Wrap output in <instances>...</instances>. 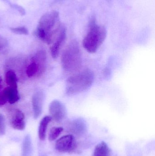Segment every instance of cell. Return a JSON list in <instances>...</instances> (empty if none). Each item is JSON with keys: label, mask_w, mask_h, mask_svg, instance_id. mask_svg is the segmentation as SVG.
<instances>
[{"label": "cell", "mask_w": 155, "mask_h": 156, "mask_svg": "<svg viewBox=\"0 0 155 156\" xmlns=\"http://www.w3.org/2000/svg\"><path fill=\"white\" fill-rule=\"evenodd\" d=\"M94 74L89 69H85L67 79L66 93L68 95H74L88 90L94 80Z\"/></svg>", "instance_id": "obj_1"}, {"label": "cell", "mask_w": 155, "mask_h": 156, "mask_svg": "<svg viewBox=\"0 0 155 156\" xmlns=\"http://www.w3.org/2000/svg\"><path fill=\"white\" fill-rule=\"evenodd\" d=\"M107 36V30L103 26L99 25L93 17L90 22L88 33L83 40V46L89 53L96 52L104 42Z\"/></svg>", "instance_id": "obj_2"}, {"label": "cell", "mask_w": 155, "mask_h": 156, "mask_svg": "<svg viewBox=\"0 0 155 156\" xmlns=\"http://www.w3.org/2000/svg\"><path fill=\"white\" fill-rule=\"evenodd\" d=\"M62 66L66 71L74 72L81 68L82 55L79 45L72 41L64 50L61 57Z\"/></svg>", "instance_id": "obj_3"}, {"label": "cell", "mask_w": 155, "mask_h": 156, "mask_svg": "<svg viewBox=\"0 0 155 156\" xmlns=\"http://www.w3.org/2000/svg\"><path fill=\"white\" fill-rule=\"evenodd\" d=\"M49 111L51 117L57 122L62 121L67 115L65 105L58 100H54L51 102L49 105Z\"/></svg>", "instance_id": "obj_4"}, {"label": "cell", "mask_w": 155, "mask_h": 156, "mask_svg": "<svg viewBox=\"0 0 155 156\" xmlns=\"http://www.w3.org/2000/svg\"><path fill=\"white\" fill-rule=\"evenodd\" d=\"M76 144L74 136L72 135L64 136L56 143V149L61 153H70L73 151Z\"/></svg>", "instance_id": "obj_5"}, {"label": "cell", "mask_w": 155, "mask_h": 156, "mask_svg": "<svg viewBox=\"0 0 155 156\" xmlns=\"http://www.w3.org/2000/svg\"><path fill=\"white\" fill-rule=\"evenodd\" d=\"M66 39V30L63 27L56 39L53 43L51 48V53L52 57L56 59L58 57L60 50Z\"/></svg>", "instance_id": "obj_6"}, {"label": "cell", "mask_w": 155, "mask_h": 156, "mask_svg": "<svg viewBox=\"0 0 155 156\" xmlns=\"http://www.w3.org/2000/svg\"><path fill=\"white\" fill-rule=\"evenodd\" d=\"M44 95L42 91L35 93L32 98V105L33 111L34 118L37 119L42 112Z\"/></svg>", "instance_id": "obj_7"}, {"label": "cell", "mask_w": 155, "mask_h": 156, "mask_svg": "<svg viewBox=\"0 0 155 156\" xmlns=\"http://www.w3.org/2000/svg\"><path fill=\"white\" fill-rule=\"evenodd\" d=\"M11 126L15 130H24L25 127V115L20 110H15L11 121Z\"/></svg>", "instance_id": "obj_8"}, {"label": "cell", "mask_w": 155, "mask_h": 156, "mask_svg": "<svg viewBox=\"0 0 155 156\" xmlns=\"http://www.w3.org/2000/svg\"><path fill=\"white\" fill-rule=\"evenodd\" d=\"M70 128L76 133H82L86 130L85 121L82 118L75 119L70 123Z\"/></svg>", "instance_id": "obj_9"}, {"label": "cell", "mask_w": 155, "mask_h": 156, "mask_svg": "<svg viewBox=\"0 0 155 156\" xmlns=\"http://www.w3.org/2000/svg\"><path fill=\"white\" fill-rule=\"evenodd\" d=\"M4 89L8 102L13 104L19 101L20 96L17 90V87L8 86L4 88Z\"/></svg>", "instance_id": "obj_10"}, {"label": "cell", "mask_w": 155, "mask_h": 156, "mask_svg": "<svg viewBox=\"0 0 155 156\" xmlns=\"http://www.w3.org/2000/svg\"><path fill=\"white\" fill-rule=\"evenodd\" d=\"M52 118L51 116H46L43 118L40 122L38 130V135L41 140H44L46 137V130Z\"/></svg>", "instance_id": "obj_11"}, {"label": "cell", "mask_w": 155, "mask_h": 156, "mask_svg": "<svg viewBox=\"0 0 155 156\" xmlns=\"http://www.w3.org/2000/svg\"><path fill=\"white\" fill-rule=\"evenodd\" d=\"M110 149L105 142H100L96 146L93 156H109Z\"/></svg>", "instance_id": "obj_12"}, {"label": "cell", "mask_w": 155, "mask_h": 156, "mask_svg": "<svg viewBox=\"0 0 155 156\" xmlns=\"http://www.w3.org/2000/svg\"><path fill=\"white\" fill-rule=\"evenodd\" d=\"M32 139L29 135H27L24 139L22 147V156H30L32 153Z\"/></svg>", "instance_id": "obj_13"}, {"label": "cell", "mask_w": 155, "mask_h": 156, "mask_svg": "<svg viewBox=\"0 0 155 156\" xmlns=\"http://www.w3.org/2000/svg\"><path fill=\"white\" fill-rule=\"evenodd\" d=\"M5 81L9 86L17 87V77L14 71L9 70L5 74Z\"/></svg>", "instance_id": "obj_14"}, {"label": "cell", "mask_w": 155, "mask_h": 156, "mask_svg": "<svg viewBox=\"0 0 155 156\" xmlns=\"http://www.w3.org/2000/svg\"><path fill=\"white\" fill-rule=\"evenodd\" d=\"M63 128L62 127H53L50 130L49 134V141H53L56 139L62 132Z\"/></svg>", "instance_id": "obj_15"}, {"label": "cell", "mask_w": 155, "mask_h": 156, "mask_svg": "<svg viewBox=\"0 0 155 156\" xmlns=\"http://www.w3.org/2000/svg\"><path fill=\"white\" fill-rule=\"evenodd\" d=\"M39 67L38 64L35 62H32L27 67L26 73L28 77L33 76L37 73Z\"/></svg>", "instance_id": "obj_16"}, {"label": "cell", "mask_w": 155, "mask_h": 156, "mask_svg": "<svg viewBox=\"0 0 155 156\" xmlns=\"http://www.w3.org/2000/svg\"><path fill=\"white\" fill-rule=\"evenodd\" d=\"M2 80L0 78V106L5 104L8 102L4 89L2 88Z\"/></svg>", "instance_id": "obj_17"}, {"label": "cell", "mask_w": 155, "mask_h": 156, "mask_svg": "<svg viewBox=\"0 0 155 156\" xmlns=\"http://www.w3.org/2000/svg\"><path fill=\"white\" fill-rule=\"evenodd\" d=\"M11 31L13 32L15 34H17L25 35H27L28 34V31L27 28L25 27H15V28H11Z\"/></svg>", "instance_id": "obj_18"}, {"label": "cell", "mask_w": 155, "mask_h": 156, "mask_svg": "<svg viewBox=\"0 0 155 156\" xmlns=\"http://www.w3.org/2000/svg\"><path fill=\"white\" fill-rule=\"evenodd\" d=\"M5 120L3 115L0 113V136L5 135Z\"/></svg>", "instance_id": "obj_19"}, {"label": "cell", "mask_w": 155, "mask_h": 156, "mask_svg": "<svg viewBox=\"0 0 155 156\" xmlns=\"http://www.w3.org/2000/svg\"><path fill=\"white\" fill-rule=\"evenodd\" d=\"M7 45V41L3 37H0V52L2 51Z\"/></svg>", "instance_id": "obj_20"}]
</instances>
